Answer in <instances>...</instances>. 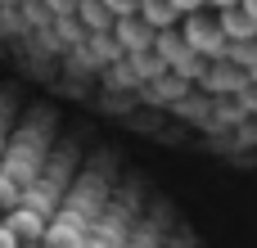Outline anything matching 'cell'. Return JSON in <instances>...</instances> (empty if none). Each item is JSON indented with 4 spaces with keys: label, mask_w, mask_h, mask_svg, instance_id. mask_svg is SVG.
<instances>
[{
    "label": "cell",
    "mask_w": 257,
    "mask_h": 248,
    "mask_svg": "<svg viewBox=\"0 0 257 248\" xmlns=\"http://www.w3.org/2000/svg\"><path fill=\"white\" fill-rule=\"evenodd\" d=\"M5 226L18 235V244H41V235H45V221L32 208H9L5 212Z\"/></svg>",
    "instance_id": "3957f363"
},
{
    "label": "cell",
    "mask_w": 257,
    "mask_h": 248,
    "mask_svg": "<svg viewBox=\"0 0 257 248\" xmlns=\"http://www.w3.org/2000/svg\"><path fill=\"white\" fill-rule=\"evenodd\" d=\"M239 9H244V14H248V18L257 23V0H239Z\"/></svg>",
    "instance_id": "8fae6325"
},
{
    "label": "cell",
    "mask_w": 257,
    "mask_h": 248,
    "mask_svg": "<svg viewBox=\"0 0 257 248\" xmlns=\"http://www.w3.org/2000/svg\"><path fill=\"white\" fill-rule=\"evenodd\" d=\"M181 36H185V45H190L199 59H208V63L226 59V50H230V41H226V32H221V23H217L212 9L185 14V18H181Z\"/></svg>",
    "instance_id": "6da1fadb"
},
{
    "label": "cell",
    "mask_w": 257,
    "mask_h": 248,
    "mask_svg": "<svg viewBox=\"0 0 257 248\" xmlns=\"http://www.w3.org/2000/svg\"><path fill=\"white\" fill-rule=\"evenodd\" d=\"M203 5H208V9H212V14H221V9H235V5H239V0H203Z\"/></svg>",
    "instance_id": "30bf717a"
},
{
    "label": "cell",
    "mask_w": 257,
    "mask_h": 248,
    "mask_svg": "<svg viewBox=\"0 0 257 248\" xmlns=\"http://www.w3.org/2000/svg\"><path fill=\"white\" fill-rule=\"evenodd\" d=\"M23 248H45V244H23Z\"/></svg>",
    "instance_id": "7c38bea8"
},
{
    "label": "cell",
    "mask_w": 257,
    "mask_h": 248,
    "mask_svg": "<svg viewBox=\"0 0 257 248\" xmlns=\"http://www.w3.org/2000/svg\"><path fill=\"white\" fill-rule=\"evenodd\" d=\"M99 5L113 14V23H117V18H136V14H140V0H99Z\"/></svg>",
    "instance_id": "52a82bcc"
},
{
    "label": "cell",
    "mask_w": 257,
    "mask_h": 248,
    "mask_svg": "<svg viewBox=\"0 0 257 248\" xmlns=\"http://www.w3.org/2000/svg\"><path fill=\"white\" fill-rule=\"evenodd\" d=\"M77 14H81V23H86L90 32H104V27L113 23V14H108L99 0H77Z\"/></svg>",
    "instance_id": "8992f818"
},
{
    "label": "cell",
    "mask_w": 257,
    "mask_h": 248,
    "mask_svg": "<svg viewBox=\"0 0 257 248\" xmlns=\"http://www.w3.org/2000/svg\"><path fill=\"white\" fill-rule=\"evenodd\" d=\"M217 23H221V32H226V41H257V23L235 5V9H221L217 14Z\"/></svg>",
    "instance_id": "277c9868"
},
{
    "label": "cell",
    "mask_w": 257,
    "mask_h": 248,
    "mask_svg": "<svg viewBox=\"0 0 257 248\" xmlns=\"http://www.w3.org/2000/svg\"><path fill=\"white\" fill-rule=\"evenodd\" d=\"M0 248H23V244H18V235H14L5 221H0Z\"/></svg>",
    "instance_id": "9c48e42d"
},
{
    "label": "cell",
    "mask_w": 257,
    "mask_h": 248,
    "mask_svg": "<svg viewBox=\"0 0 257 248\" xmlns=\"http://www.w3.org/2000/svg\"><path fill=\"white\" fill-rule=\"evenodd\" d=\"M113 27H117V36H122V50H126V54H149V50H154V36H158V32H154V27H145V23H140V14H136V18H117Z\"/></svg>",
    "instance_id": "7a4b0ae2"
},
{
    "label": "cell",
    "mask_w": 257,
    "mask_h": 248,
    "mask_svg": "<svg viewBox=\"0 0 257 248\" xmlns=\"http://www.w3.org/2000/svg\"><path fill=\"white\" fill-rule=\"evenodd\" d=\"M140 23H145V27H154V32H167V27H176V23H181V14H176L167 0H140Z\"/></svg>",
    "instance_id": "5b68a950"
},
{
    "label": "cell",
    "mask_w": 257,
    "mask_h": 248,
    "mask_svg": "<svg viewBox=\"0 0 257 248\" xmlns=\"http://www.w3.org/2000/svg\"><path fill=\"white\" fill-rule=\"evenodd\" d=\"M167 5H172V9H176L181 18H185V14H199V9H208L203 0H167Z\"/></svg>",
    "instance_id": "ba28073f"
}]
</instances>
